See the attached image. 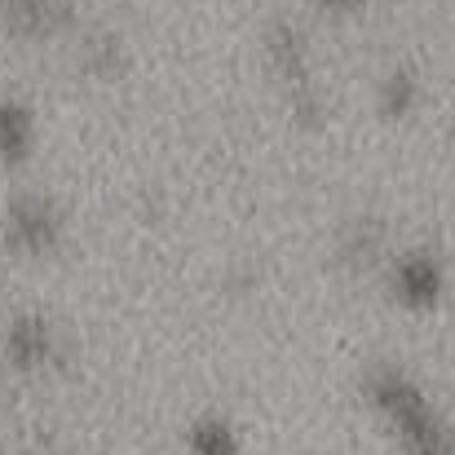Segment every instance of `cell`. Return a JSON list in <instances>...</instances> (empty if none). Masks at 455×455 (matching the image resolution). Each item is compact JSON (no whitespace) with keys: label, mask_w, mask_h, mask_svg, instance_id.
Listing matches in <instances>:
<instances>
[{"label":"cell","mask_w":455,"mask_h":455,"mask_svg":"<svg viewBox=\"0 0 455 455\" xmlns=\"http://www.w3.org/2000/svg\"><path fill=\"white\" fill-rule=\"evenodd\" d=\"M380 403L394 411V420H398V429H403V438L411 443V451L416 455H443V429H438V420L429 416V407L420 403V394H411L398 376H389L380 389Z\"/></svg>","instance_id":"cell-1"},{"label":"cell","mask_w":455,"mask_h":455,"mask_svg":"<svg viewBox=\"0 0 455 455\" xmlns=\"http://www.w3.org/2000/svg\"><path fill=\"white\" fill-rule=\"evenodd\" d=\"M9 235H13V243L27 248V252L53 248V239H58L53 208H49L44 199H22V204L13 208V217H9Z\"/></svg>","instance_id":"cell-2"},{"label":"cell","mask_w":455,"mask_h":455,"mask_svg":"<svg viewBox=\"0 0 455 455\" xmlns=\"http://www.w3.org/2000/svg\"><path fill=\"white\" fill-rule=\"evenodd\" d=\"M31 147V116L18 102H0V155L22 159Z\"/></svg>","instance_id":"cell-3"},{"label":"cell","mask_w":455,"mask_h":455,"mask_svg":"<svg viewBox=\"0 0 455 455\" xmlns=\"http://www.w3.org/2000/svg\"><path fill=\"white\" fill-rule=\"evenodd\" d=\"M13 354H18V363H40V358H49V327H44V323H22V327L13 331Z\"/></svg>","instance_id":"cell-4"},{"label":"cell","mask_w":455,"mask_h":455,"mask_svg":"<svg viewBox=\"0 0 455 455\" xmlns=\"http://www.w3.org/2000/svg\"><path fill=\"white\" fill-rule=\"evenodd\" d=\"M403 292L416 297V301L438 297V270H434L429 261H411V266H403Z\"/></svg>","instance_id":"cell-5"},{"label":"cell","mask_w":455,"mask_h":455,"mask_svg":"<svg viewBox=\"0 0 455 455\" xmlns=\"http://www.w3.org/2000/svg\"><path fill=\"white\" fill-rule=\"evenodd\" d=\"M190 447L195 455H235V438H230V429L226 425H199L195 434H190Z\"/></svg>","instance_id":"cell-6"}]
</instances>
